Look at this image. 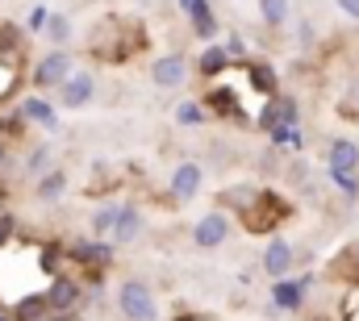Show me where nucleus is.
<instances>
[{"label": "nucleus", "instance_id": "39448f33", "mask_svg": "<svg viewBox=\"0 0 359 321\" xmlns=\"http://www.w3.org/2000/svg\"><path fill=\"white\" fill-rule=\"evenodd\" d=\"M201 179H205V171L196 163H180L176 171H172V196L176 200H192L201 192Z\"/></svg>", "mask_w": 359, "mask_h": 321}, {"label": "nucleus", "instance_id": "4be33fe9", "mask_svg": "<svg viewBox=\"0 0 359 321\" xmlns=\"http://www.w3.org/2000/svg\"><path fill=\"white\" fill-rule=\"evenodd\" d=\"M251 80H255L259 92H276V76H271V67H264V63H259V67H251Z\"/></svg>", "mask_w": 359, "mask_h": 321}, {"label": "nucleus", "instance_id": "f3484780", "mask_svg": "<svg viewBox=\"0 0 359 321\" xmlns=\"http://www.w3.org/2000/svg\"><path fill=\"white\" fill-rule=\"evenodd\" d=\"M259 13L268 25H284L288 21V0H259Z\"/></svg>", "mask_w": 359, "mask_h": 321}, {"label": "nucleus", "instance_id": "9b49d317", "mask_svg": "<svg viewBox=\"0 0 359 321\" xmlns=\"http://www.w3.org/2000/svg\"><path fill=\"white\" fill-rule=\"evenodd\" d=\"M264 267H268V275H276V280H284V271L292 267V246L276 238V242L268 246V254H264Z\"/></svg>", "mask_w": 359, "mask_h": 321}, {"label": "nucleus", "instance_id": "a878e982", "mask_svg": "<svg viewBox=\"0 0 359 321\" xmlns=\"http://www.w3.org/2000/svg\"><path fill=\"white\" fill-rule=\"evenodd\" d=\"M339 8H343L347 17H359V0H339Z\"/></svg>", "mask_w": 359, "mask_h": 321}, {"label": "nucleus", "instance_id": "2eb2a0df", "mask_svg": "<svg viewBox=\"0 0 359 321\" xmlns=\"http://www.w3.org/2000/svg\"><path fill=\"white\" fill-rule=\"evenodd\" d=\"M34 192H38V200H59V196L67 192V175H63V171H46Z\"/></svg>", "mask_w": 359, "mask_h": 321}, {"label": "nucleus", "instance_id": "ddd939ff", "mask_svg": "<svg viewBox=\"0 0 359 321\" xmlns=\"http://www.w3.org/2000/svg\"><path fill=\"white\" fill-rule=\"evenodd\" d=\"M72 254H76L80 263H92V267L113 263V246H104V242H76V246H72Z\"/></svg>", "mask_w": 359, "mask_h": 321}, {"label": "nucleus", "instance_id": "6ab92c4d", "mask_svg": "<svg viewBox=\"0 0 359 321\" xmlns=\"http://www.w3.org/2000/svg\"><path fill=\"white\" fill-rule=\"evenodd\" d=\"M117 213H121V205H104L96 217H92V230L100 234V238H109V230H113V221H117Z\"/></svg>", "mask_w": 359, "mask_h": 321}, {"label": "nucleus", "instance_id": "4468645a", "mask_svg": "<svg viewBox=\"0 0 359 321\" xmlns=\"http://www.w3.org/2000/svg\"><path fill=\"white\" fill-rule=\"evenodd\" d=\"M355 167H359L355 142H334V146H330V171H355Z\"/></svg>", "mask_w": 359, "mask_h": 321}, {"label": "nucleus", "instance_id": "6e6552de", "mask_svg": "<svg viewBox=\"0 0 359 321\" xmlns=\"http://www.w3.org/2000/svg\"><path fill=\"white\" fill-rule=\"evenodd\" d=\"M180 8L192 17V29H196L201 38H213V34H217V17H213V8H209L205 0H180Z\"/></svg>", "mask_w": 359, "mask_h": 321}, {"label": "nucleus", "instance_id": "20e7f679", "mask_svg": "<svg viewBox=\"0 0 359 321\" xmlns=\"http://www.w3.org/2000/svg\"><path fill=\"white\" fill-rule=\"evenodd\" d=\"M92 92H96V80H92L88 71H80V76H67V80L59 83V100H63L67 109H80V104H88Z\"/></svg>", "mask_w": 359, "mask_h": 321}, {"label": "nucleus", "instance_id": "bb28decb", "mask_svg": "<svg viewBox=\"0 0 359 321\" xmlns=\"http://www.w3.org/2000/svg\"><path fill=\"white\" fill-rule=\"evenodd\" d=\"M8 230H13V217H0V242L8 238Z\"/></svg>", "mask_w": 359, "mask_h": 321}, {"label": "nucleus", "instance_id": "5701e85b", "mask_svg": "<svg viewBox=\"0 0 359 321\" xmlns=\"http://www.w3.org/2000/svg\"><path fill=\"white\" fill-rule=\"evenodd\" d=\"M334 175V184H339V192H347V196H355L359 192V179H355V171H330Z\"/></svg>", "mask_w": 359, "mask_h": 321}, {"label": "nucleus", "instance_id": "dca6fc26", "mask_svg": "<svg viewBox=\"0 0 359 321\" xmlns=\"http://www.w3.org/2000/svg\"><path fill=\"white\" fill-rule=\"evenodd\" d=\"M13 317H17V321H38V317H46V301H42V296H25V301L13 309Z\"/></svg>", "mask_w": 359, "mask_h": 321}, {"label": "nucleus", "instance_id": "423d86ee", "mask_svg": "<svg viewBox=\"0 0 359 321\" xmlns=\"http://www.w3.org/2000/svg\"><path fill=\"white\" fill-rule=\"evenodd\" d=\"M184 59L180 55H163V59H155V67H151V80L155 88H180L184 83Z\"/></svg>", "mask_w": 359, "mask_h": 321}, {"label": "nucleus", "instance_id": "b1692460", "mask_svg": "<svg viewBox=\"0 0 359 321\" xmlns=\"http://www.w3.org/2000/svg\"><path fill=\"white\" fill-rule=\"evenodd\" d=\"M42 167H46V151H34V155H29V171H34V175H38V171H42Z\"/></svg>", "mask_w": 359, "mask_h": 321}, {"label": "nucleus", "instance_id": "1a4fd4ad", "mask_svg": "<svg viewBox=\"0 0 359 321\" xmlns=\"http://www.w3.org/2000/svg\"><path fill=\"white\" fill-rule=\"evenodd\" d=\"M309 284H313L309 275H305V280H276V288H271V301H276L280 309H297Z\"/></svg>", "mask_w": 359, "mask_h": 321}, {"label": "nucleus", "instance_id": "a211bd4d", "mask_svg": "<svg viewBox=\"0 0 359 321\" xmlns=\"http://www.w3.org/2000/svg\"><path fill=\"white\" fill-rule=\"evenodd\" d=\"M55 42H67V34H72V21L63 17V13H46V25H42Z\"/></svg>", "mask_w": 359, "mask_h": 321}, {"label": "nucleus", "instance_id": "f8f14e48", "mask_svg": "<svg viewBox=\"0 0 359 321\" xmlns=\"http://www.w3.org/2000/svg\"><path fill=\"white\" fill-rule=\"evenodd\" d=\"M21 117L38 121V125H46V130H55V125H59V117H55V104H50V100H42V96H29V100L21 104Z\"/></svg>", "mask_w": 359, "mask_h": 321}, {"label": "nucleus", "instance_id": "c756f323", "mask_svg": "<svg viewBox=\"0 0 359 321\" xmlns=\"http://www.w3.org/2000/svg\"><path fill=\"white\" fill-rule=\"evenodd\" d=\"M0 321H4V317H0Z\"/></svg>", "mask_w": 359, "mask_h": 321}, {"label": "nucleus", "instance_id": "412c9836", "mask_svg": "<svg viewBox=\"0 0 359 321\" xmlns=\"http://www.w3.org/2000/svg\"><path fill=\"white\" fill-rule=\"evenodd\" d=\"M176 121H180V125H201V121H205V109L188 100V104H180V109H176Z\"/></svg>", "mask_w": 359, "mask_h": 321}, {"label": "nucleus", "instance_id": "f03ea898", "mask_svg": "<svg viewBox=\"0 0 359 321\" xmlns=\"http://www.w3.org/2000/svg\"><path fill=\"white\" fill-rule=\"evenodd\" d=\"M67 76H72V55H67V50H50V55L38 63L34 83H38V88H59Z\"/></svg>", "mask_w": 359, "mask_h": 321}, {"label": "nucleus", "instance_id": "cd10ccee", "mask_svg": "<svg viewBox=\"0 0 359 321\" xmlns=\"http://www.w3.org/2000/svg\"><path fill=\"white\" fill-rule=\"evenodd\" d=\"M180 321H209V317H201V313H188V317H180Z\"/></svg>", "mask_w": 359, "mask_h": 321}, {"label": "nucleus", "instance_id": "9d476101", "mask_svg": "<svg viewBox=\"0 0 359 321\" xmlns=\"http://www.w3.org/2000/svg\"><path fill=\"white\" fill-rule=\"evenodd\" d=\"M138 230H142V213H138V209H121L117 221H113V230H109V238L113 242H134Z\"/></svg>", "mask_w": 359, "mask_h": 321}, {"label": "nucleus", "instance_id": "aec40b11", "mask_svg": "<svg viewBox=\"0 0 359 321\" xmlns=\"http://www.w3.org/2000/svg\"><path fill=\"white\" fill-rule=\"evenodd\" d=\"M222 67H226V50H222V46H209V50L201 55V71H205V76H217Z\"/></svg>", "mask_w": 359, "mask_h": 321}, {"label": "nucleus", "instance_id": "0eeeda50", "mask_svg": "<svg viewBox=\"0 0 359 321\" xmlns=\"http://www.w3.org/2000/svg\"><path fill=\"white\" fill-rule=\"evenodd\" d=\"M42 301H46V309H55V313H67V309L80 301V284H72V280H55V284L42 292Z\"/></svg>", "mask_w": 359, "mask_h": 321}, {"label": "nucleus", "instance_id": "393cba45", "mask_svg": "<svg viewBox=\"0 0 359 321\" xmlns=\"http://www.w3.org/2000/svg\"><path fill=\"white\" fill-rule=\"evenodd\" d=\"M42 25H46V8H34L29 13V29H42Z\"/></svg>", "mask_w": 359, "mask_h": 321}, {"label": "nucleus", "instance_id": "f257e3e1", "mask_svg": "<svg viewBox=\"0 0 359 321\" xmlns=\"http://www.w3.org/2000/svg\"><path fill=\"white\" fill-rule=\"evenodd\" d=\"M117 305L130 321H159V309H155V296L142 280H126L121 292H117Z\"/></svg>", "mask_w": 359, "mask_h": 321}, {"label": "nucleus", "instance_id": "c85d7f7f", "mask_svg": "<svg viewBox=\"0 0 359 321\" xmlns=\"http://www.w3.org/2000/svg\"><path fill=\"white\" fill-rule=\"evenodd\" d=\"M0 159H4V151H0Z\"/></svg>", "mask_w": 359, "mask_h": 321}, {"label": "nucleus", "instance_id": "7ed1b4c3", "mask_svg": "<svg viewBox=\"0 0 359 321\" xmlns=\"http://www.w3.org/2000/svg\"><path fill=\"white\" fill-rule=\"evenodd\" d=\"M230 234V217L226 213H205L201 221H196V230H192V242L201 246V250H213V246H222Z\"/></svg>", "mask_w": 359, "mask_h": 321}]
</instances>
